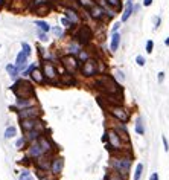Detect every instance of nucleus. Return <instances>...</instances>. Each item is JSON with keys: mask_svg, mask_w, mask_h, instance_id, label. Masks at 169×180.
<instances>
[{"mask_svg": "<svg viewBox=\"0 0 169 180\" xmlns=\"http://www.w3.org/2000/svg\"><path fill=\"white\" fill-rule=\"evenodd\" d=\"M53 34H55L57 37H61V35H63V29L61 28H53Z\"/></svg>", "mask_w": 169, "mask_h": 180, "instance_id": "31", "label": "nucleus"}, {"mask_svg": "<svg viewBox=\"0 0 169 180\" xmlns=\"http://www.w3.org/2000/svg\"><path fill=\"white\" fill-rule=\"evenodd\" d=\"M40 180H49V179H46V177H43V179H40Z\"/></svg>", "mask_w": 169, "mask_h": 180, "instance_id": "44", "label": "nucleus"}, {"mask_svg": "<svg viewBox=\"0 0 169 180\" xmlns=\"http://www.w3.org/2000/svg\"><path fill=\"white\" fill-rule=\"evenodd\" d=\"M41 114L40 109L37 107H26V109H20L19 110V118L23 119H37L38 116Z\"/></svg>", "mask_w": 169, "mask_h": 180, "instance_id": "3", "label": "nucleus"}, {"mask_svg": "<svg viewBox=\"0 0 169 180\" xmlns=\"http://www.w3.org/2000/svg\"><path fill=\"white\" fill-rule=\"evenodd\" d=\"M35 24H37V28H38L41 32H49V31H50V26H49L46 22H37Z\"/></svg>", "mask_w": 169, "mask_h": 180, "instance_id": "23", "label": "nucleus"}, {"mask_svg": "<svg viewBox=\"0 0 169 180\" xmlns=\"http://www.w3.org/2000/svg\"><path fill=\"white\" fill-rule=\"evenodd\" d=\"M111 166L117 171V173H122L123 176L128 174L130 166H131V159L128 157H114L111 160Z\"/></svg>", "mask_w": 169, "mask_h": 180, "instance_id": "2", "label": "nucleus"}, {"mask_svg": "<svg viewBox=\"0 0 169 180\" xmlns=\"http://www.w3.org/2000/svg\"><path fill=\"white\" fill-rule=\"evenodd\" d=\"M151 3H153V0H143V5L145 6H149Z\"/></svg>", "mask_w": 169, "mask_h": 180, "instance_id": "39", "label": "nucleus"}, {"mask_svg": "<svg viewBox=\"0 0 169 180\" xmlns=\"http://www.w3.org/2000/svg\"><path fill=\"white\" fill-rule=\"evenodd\" d=\"M163 79H165V72H160L158 73V83H163Z\"/></svg>", "mask_w": 169, "mask_h": 180, "instance_id": "33", "label": "nucleus"}, {"mask_svg": "<svg viewBox=\"0 0 169 180\" xmlns=\"http://www.w3.org/2000/svg\"><path fill=\"white\" fill-rule=\"evenodd\" d=\"M40 38H41L43 41H46V40H47V37H46V32H40Z\"/></svg>", "mask_w": 169, "mask_h": 180, "instance_id": "36", "label": "nucleus"}, {"mask_svg": "<svg viewBox=\"0 0 169 180\" xmlns=\"http://www.w3.org/2000/svg\"><path fill=\"white\" fill-rule=\"evenodd\" d=\"M63 166H64V160L61 159V157H57V159H53L50 169H52L53 174H59L61 171H63Z\"/></svg>", "mask_w": 169, "mask_h": 180, "instance_id": "11", "label": "nucleus"}, {"mask_svg": "<svg viewBox=\"0 0 169 180\" xmlns=\"http://www.w3.org/2000/svg\"><path fill=\"white\" fill-rule=\"evenodd\" d=\"M44 154L41 147H40V143H32V145L29 147V156L31 157H41Z\"/></svg>", "mask_w": 169, "mask_h": 180, "instance_id": "12", "label": "nucleus"}, {"mask_svg": "<svg viewBox=\"0 0 169 180\" xmlns=\"http://www.w3.org/2000/svg\"><path fill=\"white\" fill-rule=\"evenodd\" d=\"M149 180H158V174L157 173H153V174H151V177H149Z\"/></svg>", "mask_w": 169, "mask_h": 180, "instance_id": "35", "label": "nucleus"}, {"mask_svg": "<svg viewBox=\"0 0 169 180\" xmlns=\"http://www.w3.org/2000/svg\"><path fill=\"white\" fill-rule=\"evenodd\" d=\"M153 48H154L153 40H148V41H146V52H148V53H151V52H153Z\"/></svg>", "mask_w": 169, "mask_h": 180, "instance_id": "27", "label": "nucleus"}, {"mask_svg": "<svg viewBox=\"0 0 169 180\" xmlns=\"http://www.w3.org/2000/svg\"><path fill=\"white\" fill-rule=\"evenodd\" d=\"M160 22H162V20H160V17H157V19H155V28L160 26Z\"/></svg>", "mask_w": 169, "mask_h": 180, "instance_id": "40", "label": "nucleus"}, {"mask_svg": "<svg viewBox=\"0 0 169 180\" xmlns=\"http://www.w3.org/2000/svg\"><path fill=\"white\" fill-rule=\"evenodd\" d=\"M20 125H21V130L24 133H28V131H32V130H35L37 127H40L41 122L38 119H23L20 122Z\"/></svg>", "mask_w": 169, "mask_h": 180, "instance_id": "8", "label": "nucleus"}, {"mask_svg": "<svg viewBox=\"0 0 169 180\" xmlns=\"http://www.w3.org/2000/svg\"><path fill=\"white\" fill-rule=\"evenodd\" d=\"M26 63H28V55H26V53L21 50L19 55H17V61H15V67L17 69H23L24 66H26Z\"/></svg>", "mask_w": 169, "mask_h": 180, "instance_id": "13", "label": "nucleus"}, {"mask_svg": "<svg viewBox=\"0 0 169 180\" xmlns=\"http://www.w3.org/2000/svg\"><path fill=\"white\" fill-rule=\"evenodd\" d=\"M38 143H40L43 153H47V151L52 150V143H50L46 138H44V136H40V138H38Z\"/></svg>", "mask_w": 169, "mask_h": 180, "instance_id": "14", "label": "nucleus"}, {"mask_svg": "<svg viewBox=\"0 0 169 180\" xmlns=\"http://www.w3.org/2000/svg\"><path fill=\"white\" fill-rule=\"evenodd\" d=\"M162 140H163V147H165V151L168 153V151H169V143H168V139H166V136H163V138H162Z\"/></svg>", "mask_w": 169, "mask_h": 180, "instance_id": "30", "label": "nucleus"}, {"mask_svg": "<svg viewBox=\"0 0 169 180\" xmlns=\"http://www.w3.org/2000/svg\"><path fill=\"white\" fill-rule=\"evenodd\" d=\"M136 61H137V64H139L140 67H143V66H145V63H146V61H145V58H143V57H142V55H137V58H136Z\"/></svg>", "mask_w": 169, "mask_h": 180, "instance_id": "28", "label": "nucleus"}, {"mask_svg": "<svg viewBox=\"0 0 169 180\" xmlns=\"http://www.w3.org/2000/svg\"><path fill=\"white\" fill-rule=\"evenodd\" d=\"M142 174H143V163H137L136 171H134V177H132V180H140Z\"/></svg>", "mask_w": 169, "mask_h": 180, "instance_id": "19", "label": "nucleus"}, {"mask_svg": "<svg viewBox=\"0 0 169 180\" xmlns=\"http://www.w3.org/2000/svg\"><path fill=\"white\" fill-rule=\"evenodd\" d=\"M119 24H120V23H116V24H114V28H113V31H117V28H119Z\"/></svg>", "mask_w": 169, "mask_h": 180, "instance_id": "42", "label": "nucleus"}, {"mask_svg": "<svg viewBox=\"0 0 169 180\" xmlns=\"http://www.w3.org/2000/svg\"><path fill=\"white\" fill-rule=\"evenodd\" d=\"M82 73L85 76H93L97 73V66H96V61L95 60H87L82 66Z\"/></svg>", "mask_w": 169, "mask_h": 180, "instance_id": "7", "label": "nucleus"}, {"mask_svg": "<svg viewBox=\"0 0 169 180\" xmlns=\"http://www.w3.org/2000/svg\"><path fill=\"white\" fill-rule=\"evenodd\" d=\"M81 58H84V60L87 58V53H85V52H81Z\"/></svg>", "mask_w": 169, "mask_h": 180, "instance_id": "41", "label": "nucleus"}, {"mask_svg": "<svg viewBox=\"0 0 169 180\" xmlns=\"http://www.w3.org/2000/svg\"><path fill=\"white\" fill-rule=\"evenodd\" d=\"M24 139H19V140H17V143H15V147L17 148H23V145H24Z\"/></svg>", "mask_w": 169, "mask_h": 180, "instance_id": "32", "label": "nucleus"}, {"mask_svg": "<svg viewBox=\"0 0 169 180\" xmlns=\"http://www.w3.org/2000/svg\"><path fill=\"white\" fill-rule=\"evenodd\" d=\"M119 43H120V35H119L117 32H114V34H113V38H111V44H110V48H111L113 52H114V50H117Z\"/></svg>", "mask_w": 169, "mask_h": 180, "instance_id": "15", "label": "nucleus"}, {"mask_svg": "<svg viewBox=\"0 0 169 180\" xmlns=\"http://www.w3.org/2000/svg\"><path fill=\"white\" fill-rule=\"evenodd\" d=\"M117 76H119V79H120V81H123V79H125V76H123V73H122V72H117Z\"/></svg>", "mask_w": 169, "mask_h": 180, "instance_id": "37", "label": "nucleus"}, {"mask_svg": "<svg viewBox=\"0 0 169 180\" xmlns=\"http://www.w3.org/2000/svg\"><path fill=\"white\" fill-rule=\"evenodd\" d=\"M6 70L9 72V75H11V78H12V79H17V75H19V69H17L15 66L8 64V66H6Z\"/></svg>", "mask_w": 169, "mask_h": 180, "instance_id": "21", "label": "nucleus"}, {"mask_svg": "<svg viewBox=\"0 0 169 180\" xmlns=\"http://www.w3.org/2000/svg\"><path fill=\"white\" fill-rule=\"evenodd\" d=\"M97 81H102V83H105V86H101V87L105 90V92H108V95L119 92V86H117V83L113 78H110V76H102V78H99Z\"/></svg>", "mask_w": 169, "mask_h": 180, "instance_id": "6", "label": "nucleus"}, {"mask_svg": "<svg viewBox=\"0 0 169 180\" xmlns=\"http://www.w3.org/2000/svg\"><path fill=\"white\" fill-rule=\"evenodd\" d=\"M23 52L26 53V55H31V46H29V44L28 43H23Z\"/></svg>", "mask_w": 169, "mask_h": 180, "instance_id": "29", "label": "nucleus"}, {"mask_svg": "<svg viewBox=\"0 0 169 180\" xmlns=\"http://www.w3.org/2000/svg\"><path fill=\"white\" fill-rule=\"evenodd\" d=\"M12 92L17 95L19 99H29L31 96H34V87L31 86V83H26V81H17L12 86Z\"/></svg>", "mask_w": 169, "mask_h": 180, "instance_id": "1", "label": "nucleus"}, {"mask_svg": "<svg viewBox=\"0 0 169 180\" xmlns=\"http://www.w3.org/2000/svg\"><path fill=\"white\" fill-rule=\"evenodd\" d=\"M82 2V5H85V6H93V2H90V0H81Z\"/></svg>", "mask_w": 169, "mask_h": 180, "instance_id": "34", "label": "nucleus"}, {"mask_svg": "<svg viewBox=\"0 0 169 180\" xmlns=\"http://www.w3.org/2000/svg\"><path fill=\"white\" fill-rule=\"evenodd\" d=\"M20 180H34V177L28 169H23L21 174H20Z\"/></svg>", "mask_w": 169, "mask_h": 180, "instance_id": "25", "label": "nucleus"}, {"mask_svg": "<svg viewBox=\"0 0 169 180\" xmlns=\"http://www.w3.org/2000/svg\"><path fill=\"white\" fill-rule=\"evenodd\" d=\"M165 44H166V46H169V38H166V40H165Z\"/></svg>", "mask_w": 169, "mask_h": 180, "instance_id": "43", "label": "nucleus"}, {"mask_svg": "<svg viewBox=\"0 0 169 180\" xmlns=\"http://www.w3.org/2000/svg\"><path fill=\"white\" fill-rule=\"evenodd\" d=\"M31 76H32V79L35 81V83H43V73H41L37 67L31 72Z\"/></svg>", "mask_w": 169, "mask_h": 180, "instance_id": "16", "label": "nucleus"}, {"mask_svg": "<svg viewBox=\"0 0 169 180\" xmlns=\"http://www.w3.org/2000/svg\"><path fill=\"white\" fill-rule=\"evenodd\" d=\"M63 24H64V26H70V20H67V19H63Z\"/></svg>", "mask_w": 169, "mask_h": 180, "instance_id": "38", "label": "nucleus"}, {"mask_svg": "<svg viewBox=\"0 0 169 180\" xmlns=\"http://www.w3.org/2000/svg\"><path fill=\"white\" fill-rule=\"evenodd\" d=\"M105 180H123V177L120 176V173H117V171H110V173L107 174Z\"/></svg>", "mask_w": 169, "mask_h": 180, "instance_id": "17", "label": "nucleus"}, {"mask_svg": "<svg viewBox=\"0 0 169 180\" xmlns=\"http://www.w3.org/2000/svg\"><path fill=\"white\" fill-rule=\"evenodd\" d=\"M108 134V145H107V150L108 148H113V150H120L122 148V140H120V136L114 131V130H108L107 131Z\"/></svg>", "mask_w": 169, "mask_h": 180, "instance_id": "5", "label": "nucleus"}, {"mask_svg": "<svg viewBox=\"0 0 169 180\" xmlns=\"http://www.w3.org/2000/svg\"><path fill=\"white\" fill-rule=\"evenodd\" d=\"M15 134H17V128H15V127H8V128L5 130V138H6V139L14 138Z\"/></svg>", "mask_w": 169, "mask_h": 180, "instance_id": "22", "label": "nucleus"}, {"mask_svg": "<svg viewBox=\"0 0 169 180\" xmlns=\"http://www.w3.org/2000/svg\"><path fill=\"white\" fill-rule=\"evenodd\" d=\"M136 133L137 134H145V127H143L142 118H137V121H136Z\"/></svg>", "mask_w": 169, "mask_h": 180, "instance_id": "20", "label": "nucleus"}, {"mask_svg": "<svg viewBox=\"0 0 169 180\" xmlns=\"http://www.w3.org/2000/svg\"><path fill=\"white\" fill-rule=\"evenodd\" d=\"M92 17H93V19H96V20H99L101 19V17H102V9H101V8L99 6H92Z\"/></svg>", "mask_w": 169, "mask_h": 180, "instance_id": "18", "label": "nucleus"}, {"mask_svg": "<svg viewBox=\"0 0 169 180\" xmlns=\"http://www.w3.org/2000/svg\"><path fill=\"white\" fill-rule=\"evenodd\" d=\"M43 73H44V76H46L47 79H55L57 78V69L53 67V64L52 63H44L43 64Z\"/></svg>", "mask_w": 169, "mask_h": 180, "instance_id": "10", "label": "nucleus"}, {"mask_svg": "<svg viewBox=\"0 0 169 180\" xmlns=\"http://www.w3.org/2000/svg\"><path fill=\"white\" fill-rule=\"evenodd\" d=\"M63 64H64L66 70H67V72H72V73L78 69V61H76V58L72 57V55L63 57Z\"/></svg>", "mask_w": 169, "mask_h": 180, "instance_id": "9", "label": "nucleus"}, {"mask_svg": "<svg viewBox=\"0 0 169 180\" xmlns=\"http://www.w3.org/2000/svg\"><path fill=\"white\" fill-rule=\"evenodd\" d=\"M66 14H67V17H69V19L72 20L73 23H78V15H76L72 9H67V11H66Z\"/></svg>", "mask_w": 169, "mask_h": 180, "instance_id": "26", "label": "nucleus"}, {"mask_svg": "<svg viewBox=\"0 0 169 180\" xmlns=\"http://www.w3.org/2000/svg\"><path fill=\"white\" fill-rule=\"evenodd\" d=\"M2 2H3V0H0V3H2Z\"/></svg>", "mask_w": 169, "mask_h": 180, "instance_id": "45", "label": "nucleus"}, {"mask_svg": "<svg viewBox=\"0 0 169 180\" xmlns=\"http://www.w3.org/2000/svg\"><path fill=\"white\" fill-rule=\"evenodd\" d=\"M110 113L114 116L116 119H119L120 122H128V119H130V114H128V112L123 109V107H120V105H110Z\"/></svg>", "mask_w": 169, "mask_h": 180, "instance_id": "4", "label": "nucleus"}, {"mask_svg": "<svg viewBox=\"0 0 169 180\" xmlns=\"http://www.w3.org/2000/svg\"><path fill=\"white\" fill-rule=\"evenodd\" d=\"M32 101L29 99H17V107H20V109H26V107H31Z\"/></svg>", "mask_w": 169, "mask_h": 180, "instance_id": "24", "label": "nucleus"}]
</instances>
